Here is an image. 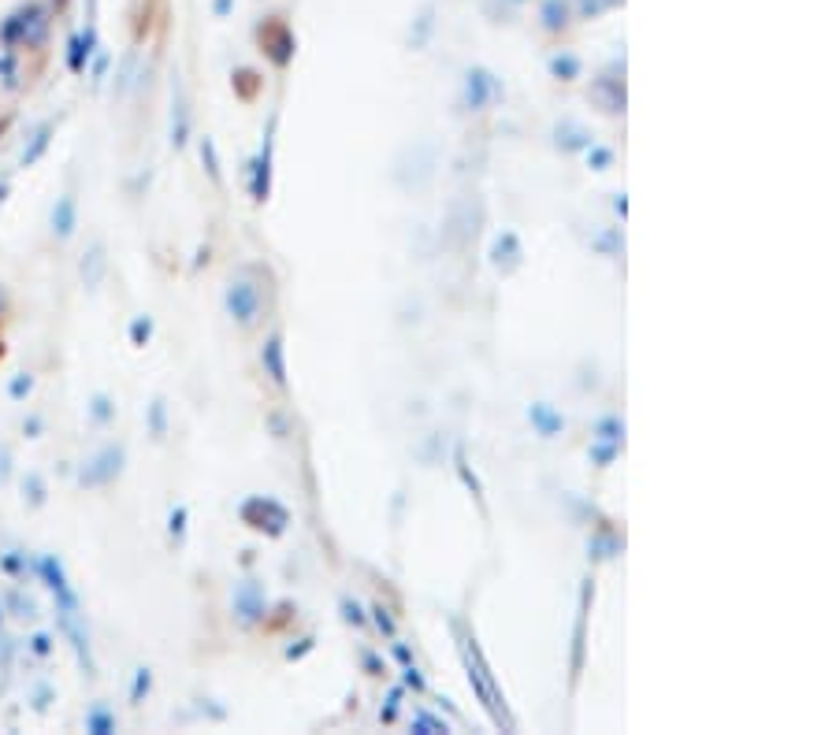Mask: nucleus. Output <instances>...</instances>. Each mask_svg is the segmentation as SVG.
I'll return each instance as SVG.
<instances>
[{"label":"nucleus","instance_id":"obj_8","mask_svg":"<svg viewBox=\"0 0 836 735\" xmlns=\"http://www.w3.org/2000/svg\"><path fill=\"white\" fill-rule=\"evenodd\" d=\"M587 602H591V587H584V595H580V613H576V654H572V676L580 672V661H584V620H587Z\"/></svg>","mask_w":836,"mask_h":735},{"label":"nucleus","instance_id":"obj_13","mask_svg":"<svg viewBox=\"0 0 836 735\" xmlns=\"http://www.w3.org/2000/svg\"><path fill=\"white\" fill-rule=\"evenodd\" d=\"M587 160H591L595 168H606V163L614 160V152H610V149H591V157H587Z\"/></svg>","mask_w":836,"mask_h":735},{"label":"nucleus","instance_id":"obj_4","mask_svg":"<svg viewBox=\"0 0 836 735\" xmlns=\"http://www.w3.org/2000/svg\"><path fill=\"white\" fill-rule=\"evenodd\" d=\"M234 609L242 613V620H257L264 613V595L257 583H242L238 595H234Z\"/></svg>","mask_w":836,"mask_h":735},{"label":"nucleus","instance_id":"obj_12","mask_svg":"<svg viewBox=\"0 0 836 735\" xmlns=\"http://www.w3.org/2000/svg\"><path fill=\"white\" fill-rule=\"evenodd\" d=\"M550 67H554V75H565V78H572L576 71H580V60H572V56H558V60L550 64Z\"/></svg>","mask_w":836,"mask_h":735},{"label":"nucleus","instance_id":"obj_2","mask_svg":"<svg viewBox=\"0 0 836 735\" xmlns=\"http://www.w3.org/2000/svg\"><path fill=\"white\" fill-rule=\"evenodd\" d=\"M227 308L238 323H253V319L261 316V290L245 279H234L231 290H227Z\"/></svg>","mask_w":836,"mask_h":735},{"label":"nucleus","instance_id":"obj_14","mask_svg":"<svg viewBox=\"0 0 836 735\" xmlns=\"http://www.w3.org/2000/svg\"><path fill=\"white\" fill-rule=\"evenodd\" d=\"M60 234H71V201L60 205Z\"/></svg>","mask_w":836,"mask_h":735},{"label":"nucleus","instance_id":"obj_15","mask_svg":"<svg viewBox=\"0 0 836 735\" xmlns=\"http://www.w3.org/2000/svg\"><path fill=\"white\" fill-rule=\"evenodd\" d=\"M375 624H380V627H383L387 635H394V624H391V616H383V609H380V606H375Z\"/></svg>","mask_w":836,"mask_h":735},{"label":"nucleus","instance_id":"obj_3","mask_svg":"<svg viewBox=\"0 0 836 735\" xmlns=\"http://www.w3.org/2000/svg\"><path fill=\"white\" fill-rule=\"evenodd\" d=\"M494 97H498V82H494L491 71H468V78H465V108L480 112Z\"/></svg>","mask_w":836,"mask_h":735},{"label":"nucleus","instance_id":"obj_16","mask_svg":"<svg viewBox=\"0 0 836 735\" xmlns=\"http://www.w3.org/2000/svg\"><path fill=\"white\" fill-rule=\"evenodd\" d=\"M405 683H409V687H417V691H420V687H424V680H420V676H417V669H405Z\"/></svg>","mask_w":836,"mask_h":735},{"label":"nucleus","instance_id":"obj_6","mask_svg":"<svg viewBox=\"0 0 836 735\" xmlns=\"http://www.w3.org/2000/svg\"><path fill=\"white\" fill-rule=\"evenodd\" d=\"M264 41H268V52H272V60L282 67V64H287L290 60V34H287V27H279V22H275V27H268L264 30Z\"/></svg>","mask_w":836,"mask_h":735},{"label":"nucleus","instance_id":"obj_1","mask_svg":"<svg viewBox=\"0 0 836 735\" xmlns=\"http://www.w3.org/2000/svg\"><path fill=\"white\" fill-rule=\"evenodd\" d=\"M461 654H465V665H468V683H476V691H480V698H484V706L494 713V720H505V713H502V706H498V691H494V683H491V676H487V669H484V661H480V650H476V643L473 639H461ZM510 725V720H505Z\"/></svg>","mask_w":836,"mask_h":735},{"label":"nucleus","instance_id":"obj_9","mask_svg":"<svg viewBox=\"0 0 836 735\" xmlns=\"http://www.w3.org/2000/svg\"><path fill=\"white\" fill-rule=\"evenodd\" d=\"M268 163H272V141L264 145L261 160H257V179H253V197H257V201L268 197Z\"/></svg>","mask_w":836,"mask_h":735},{"label":"nucleus","instance_id":"obj_5","mask_svg":"<svg viewBox=\"0 0 836 735\" xmlns=\"http://www.w3.org/2000/svg\"><path fill=\"white\" fill-rule=\"evenodd\" d=\"M528 420L535 423V431L543 435V438H554V435H558V431L565 428L561 412H554L550 405H543V401H539V405H532V412H528Z\"/></svg>","mask_w":836,"mask_h":735},{"label":"nucleus","instance_id":"obj_10","mask_svg":"<svg viewBox=\"0 0 836 735\" xmlns=\"http://www.w3.org/2000/svg\"><path fill=\"white\" fill-rule=\"evenodd\" d=\"M621 431H625V423H621L617 416H610L598 423V442H610V446H621Z\"/></svg>","mask_w":836,"mask_h":735},{"label":"nucleus","instance_id":"obj_7","mask_svg":"<svg viewBox=\"0 0 836 735\" xmlns=\"http://www.w3.org/2000/svg\"><path fill=\"white\" fill-rule=\"evenodd\" d=\"M261 361L268 364V372H272V379L282 386L287 383V364H282V342L279 338H268V346H264V353H261Z\"/></svg>","mask_w":836,"mask_h":735},{"label":"nucleus","instance_id":"obj_11","mask_svg":"<svg viewBox=\"0 0 836 735\" xmlns=\"http://www.w3.org/2000/svg\"><path fill=\"white\" fill-rule=\"evenodd\" d=\"M543 15H547V27H550V30L565 27V8H558V0H550V4L543 8Z\"/></svg>","mask_w":836,"mask_h":735}]
</instances>
